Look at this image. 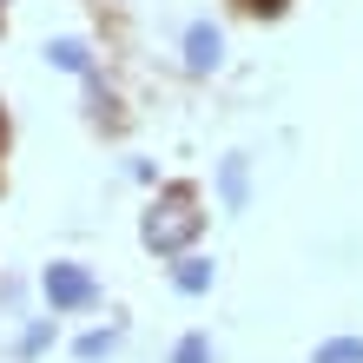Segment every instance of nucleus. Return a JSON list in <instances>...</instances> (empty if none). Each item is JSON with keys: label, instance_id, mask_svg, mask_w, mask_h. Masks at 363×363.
Wrapping results in <instances>:
<instances>
[{"label": "nucleus", "instance_id": "nucleus-1", "mask_svg": "<svg viewBox=\"0 0 363 363\" xmlns=\"http://www.w3.org/2000/svg\"><path fill=\"white\" fill-rule=\"evenodd\" d=\"M47 297H53L60 311H67V304H86V297H93V277L79 271V264H53L47 271Z\"/></svg>", "mask_w": 363, "mask_h": 363}, {"label": "nucleus", "instance_id": "nucleus-2", "mask_svg": "<svg viewBox=\"0 0 363 363\" xmlns=\"http://www.w3.org/2000/svg\"><path fill=\"white\" fill-rule=\"evenodd\" d=\"M185 60H191V73L218 67V33H211V27H191V40H185Z\"/></svg>", "mask_w": 363, "mask_h": 363}, {"label": "nucleus", "instance_id": "nucleus-3", "mask_svg": "<svg viewBox=\"0 0 363 363\" xmlns=\"http://www.w3.org/2000/svg\"><path fill=\"white\" fill-rule=\"evenodd\" d=\"M317 363H363V344H357V337H337V344L317 350Z\"/></svg>", "mask_w": 363, "mask_h": 363}, {"label": "nucleus", "instance_id": "nucleus-4", "mask_svg": "<svg viewBox=\"0 0 363 363\" xmlns=\"http://www.w3.org/2000/svg\"><path fill=\"white\" fill-rule=\"evenodd\" d=\"M179 284H185V291H205V284H211V264L185 258V264H179Z\"/></svg>", "mask_w": 363, "mask_h": 363}, {"label": "nucleus", "instance_id": "nucleus-5", "mask_svg": "<svg viewBox=\"0 0 363 363\" xmlns=\"http://www.w3.org/2000/svg\"><path fill=\"white\" fill-rule=\"evenodd\" d=\"M53 60H60L67 73H79V67H86V47H79V40H60V47H53Z\"/></svg>", "mask_w": 363, "mask_h": 363}, {"label": "nucleus", "instance_id": "nucleus-6", "mask_svg": "<svg viewBox=\"0 0 363 363\" xmlns=\"http://www.w3.org/2000/svg\"><path fill=\"white\" fill-rule=\"evenodd\" d=\"M225 199H231V205L245 199V159H225Z\"/></svg>", "mask_w": 363, "mask_h": 363}, {"label": "nucleus", "instance_id": "nucleus-7", "mask_svg": "<svg viewBox=\"0 0 363 363\" xmlns=\"http://www.w3.org/2000/svg\"><path fill=\"white\" fill-rule=\"evenodd\" d=\"M172 363H211V344H205V337H185Z\"/></svg>", "mask_w": 363, "mask_h": 363}, {"label": "nucleus", "instance_id": "nucleus-8", "mask_svg": "<svg viewBox=\"0 0 363 363\" xmlns=\"http://www.w3.org/2000/svg\"><path fill=\"white\" fill-rule=\"evenodd\" d=\"M113 350V330H93V337H79V357H106Z\"/></svg>", "mask_w": 363, "mask_h": 363}]
</instances>
